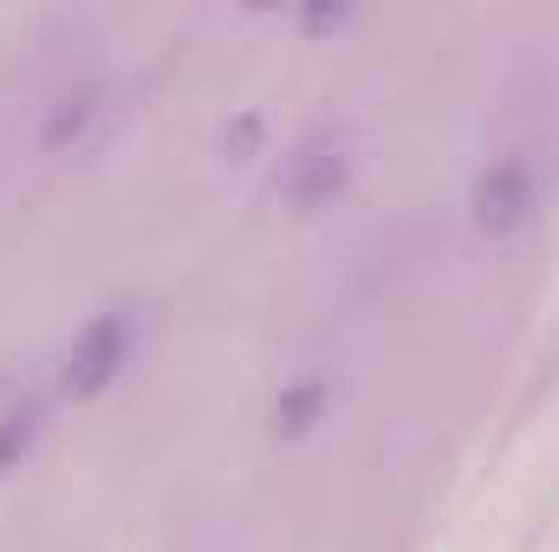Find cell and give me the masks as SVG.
Segmentation results:
<instances>
[{
    "label": "cell",
    "instance_id": "obj_2",
    "mask_svg": "<svg viewBox=\"0 0 559 552\" xmlns=\"http://www.w3.org/2000/svg\"><path fill=\"white\" fill-rule=\"evenodd\" d=\"M534 208V182L521 163H488L475 176V228L481 235H514Z\"/></svg>",
    "mask_w": 559,
    "mask_h": 552
},
{
    "label": "cell",
    "instance_id": "obj_5",
    "mask_svg": "<svg viewBox=\"0 0 559 552\" xmlns=\"http://www.w3.org/2000/svg\"><path fill=\"white\" fill-rule=\"evenodd\" d=\"M319 397H325L319 384H299V391H293V397H286V404L274 410V429H280V435H299V429H312V410H319Z\"/></svg>",
    "mask_w": 559,
    "mask_h": 552
},
{
    "label": "cell",
    "instance_id": "obj_1",
    "mask_svg": "<svg viewBox=\"0 0 559 552\" xmlns=\"http://www.w3.org/2000/svg\"><path fill=\"white\" fill-rule=\"evenodd\" d=\"M124 358H131V325L118 312H98V319L79 325V338L66 351V371H59V391L72 404H92L124 377Z\"/></svg>",
    "mask_w": 559,
    "mask_h": 552
},
{
    "label": "cell",
    "instance_id": "obj_4",
    "mask_svg": "<svg viewBox=\"0 0 559 552\" xmlns=\"http://www.w3.org/2000/svg\"><path fill=\"white\" fill-rule=\"evenodd\" d=\"M39 422H46V416H39V404H33V397H26V404H13V410L0 416V475H13V468L33 455Z\"/></svg>",
    "mask_w": 559,
    "mask_h": 552
},
{
    "label": "cell",
    "instance_id": "obj_3",
    "mask_svg": "<svg viewBox=\"0 0 559 552\" xmlns=\"http://www.w3.org/2000/svg\"><path fill=\"white\" fill-rule=\"evenodd\" d=\"M338 182H345L338 143H306V149H293V163H286V202H293V208H319Z\"/></svg>",
    "mask_w": 559,
    "mask_h": 552
}]
</instances>
